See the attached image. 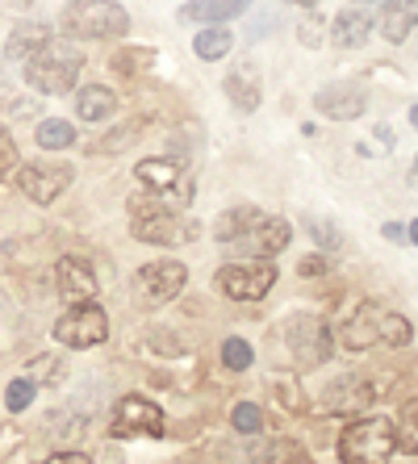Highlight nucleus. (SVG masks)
Wrapping results in <instances>:
<instances>
[{
	"label": "nucleus",
	"instance_id": "obj_1",
	"mask_svg": "<svg viewBox=\"0 0 418 464\" xmlns=\"http://www.w3.org/2000/svg\"><path fill=\"white\" fill-rule=\"evenodd\" d=\"M80 72H84L80 46H75L72 38H51V43L25 63V84H30L34 92H43V97H63V92L75 88Z\"/></svg>",
	"mask_w": 418,
	"mask_h": 464
},
{
	"label": "nucleus",
	"instance_id": "obj_2",
	"mask_svg": "<svg viewBox=\"0 0 418 464\" xmlns=\"http://www.w3.org/2000/svg\"><path fill=\"white\" fill-rule=\"evenodd\" d=\"M63 38H122L130 30V13L113 0H72L59 13Z\"/></svg>",
	"mask_w": 418,
	"mask_h": 464
},
{
	"label": "nucleus",
	"instance_id": "obj_3",
	"mask_svg": "<svg viewBox=\"0 0 418 464\" xmlns=\"http://www.w3.org/2000/svg\"><path fill=\"white\" fill-rule=\"evenodd\" d=\"M397 452V427L385 414L352 422L339 440V456L344 464H389V456Z\"/></svg>",
	"mask_w": 418,
	"mask_h": 464
},
{
	"label": "nucleus",
	"instance_id": "obj_4",
	"mask_svg": "<svg viewBox=\"0 0 418 464\" xmlns=\"http://www.w3.org/2000/svg\"><path fill=\"white\" fill-rule=\"evenodd\" d=\"M105 335H109V318L97 302L72 305V310L59 314V323H54V339L63 347H75V352L105 343Z\"/></svg>",
	"mask_w": 418,
	"mask_h": 464
},
{
	"label": "nucleus",
	"instance_id": "obj_5",
	"mask_svg": "<svg viewBox=\"0 0 418 464\" xmlns=\"http://www.w3.org/2000/svg\"><path fill=\"white\" fill-rule=\"evenodd\" d=\"M280 331H285L293 356H297L301 364H326V360H331V331H326L322 318H314V314H293V318L280 323Z\"/></svg>",
	"mask_w": 418,
	"mask_h": 464
},
{
	"label": "nucleus",
	"instance_id": "obj_6",
	"mask_svg": "<svg viewBox=\"0 0 418 464\" xmlns=\"http://www.w3.org/2000/svg\"><path fill=\"white\" fill-rule=\"evenodd\" d=\"M72 180H75L72 163L34 160V163H22V168H17V184H22V193L30 197V201H38V206H51L54 197H63Z\"/></svg>",
	"mask_w": 418,
	"mask_h": 464
},
{
	"label": "nucleus",
	"instance_id": "obj_7",
	"mask_svg": "<svg viewBox=\"0 0 418 464\" xmlns=\"http://www.w3.org/2000/svg\"><path fill=\"white\" fill-rule=\"evenodd\" d=\"M272 285H277V268L272 264H226L218 272V289L230 302H259V297H268Z\"/></svg>",
	"mask_w": 418,
	"mask_h": 464
},
{
	"label": "nucleus",
	"instance_id": "obj_8",
	"mask_svg": "<svg viewBox=\"0 0 418 464\" xmlns=\"http://www.w3.org/2000/svg\"><path fill=\"white\" fill-rule=\"evenodd\" d=\"M184 285H189V268H184L180 259L147 264V268H139V276H134V289H139V297L147 305H163V302H172V297H180Z\"/></svg>",
	"mask_w": 418,
	"mask_h": 464
},
{
	"label": "nucleus",
	"instance_id": "obj_9",
	"mask_svg": "<svg viewBox=\"0 0 418 464\" xmlns=\"http://www.w3.org/2000/svg\"><path fill=\"white\" fill-rule=\"evenodd\" d=\"M130 230L139 243H160V247H176V243H189L197 238V222L189 218H176L168 209H155V214H142V218H130Z\"/></svg>",
	"mask_w": 418,
	"mask_h": 464
},
{
	"label": "nucleus",
	"instance_id": "obj_10",
	"mask_svg": "<svg viewBox=\"0 0 418 464\" xmlns=\"http://www.w3.org/2000/svg\"><path fill=\"white\" fill-rule=\"evenodd\" d=\"M113 435H163V411L142 393H126L113 411Z\"/></svg>",
	"mask_w": 418,
	"mask_h": 464
},
{
	"label": "nucleus",
	"instance_id": "obj_11",
	"mask_svg": "<svg viewBox=\"0 0 418 464\" xmlns=\"http://www.w3.org/2000/svg\"><path fill=\"white\" fill-rule=\"evenodd\" d=\"M289 238H293V227L285 222V218H259L256 227L247 230V235H238L230 247L238 251V256H251V259H268L277 256V251L289 247Z\"/></svg>",
	"mask_w": 418,
	"mask_h": 464
},
{
	"label": "nucleus",
	"instance_id": "obj_12",
	"mask_svg": "<svg viewBox=\"0 0 418 464\" xmlns=\"http://www.w3.org/2000/svg\"><path fill=\"white\" fill-rule=\"evenodd\" d=\"M54 285L63 293V302H72V305L97 302V276H92V268H88L84 259H75V256L59 259L54 264Z\"/></svg>",
	"mask_w": 418,
	"mask_h": 464
},
{
	"label": "nucleus",
	"instance_id": "obj_13",
	"mask_svg": "<svg viewBox=\"0 0 418 464\" xmlns=\"http://www.w3.org/2000/svg\"><path fill=\"white\" fill-rule=\"evenodd\" d=\"M381 318H385V305L381 302H360L352 314H347L344 323V347H352V352H365V347L381 343Z\"/></svg>",
	"mask_w": 418,
	"mask_h": 464
},
{
	"label": "nucleus",
	"instance_id": "obj_14",
	"mask_svg": "<svg viewBox=\"0 0 418 464\" xmlns=\"http://www.w3.org/2000/svg\"><path fill=\"white\" fill-rule=\"evenodd\" d=\"M314 109H318L322 118H335V121H352L360 118L368 109V97L360 92L355 84H326L318 88V97H314Z\"/></svg>",
	"mask_w": 418,
	"mask_h": 464
},
{
	"label": "nucleus",
	"instance_id": "obj_15",
	"mask_svg": "<svg viewBox=\"0 0 418 464\" xmlns=\"http://www.w3.org/2000/svg\"><path fill=\"white\" fill-rule=\"evenodd\" d=\"M134 176H139L155 197H176L184 188V163L180 160H142V163H134Z\"/></svg>",
	"mask_w": 418,
	"mask_h": 464
},
{
	"label": "nucleus",
	"instance_id": "obj_16",
	"mask_svg": "<svg viewBox=\"0 0 418 464\" xmlns=\"http://www.w3.org/2000/svg\"><path fill=\"white\" fill-rule=\"evenodd\" d=\"M251 0H189L180 5V22H193V25H218V22H230L238 13H247Z\"/></svg>",
	"mask_w": 418,
	"mask_h": 464
},
{
	"label": "nucleus",
	"instance_id": "obj_17",
	"mask_svg": "<svg viewBox=\"0 0 418 464\" xmlns=\"http://www.w3.org/2000/svg\"><path fill=\"white\" fill-rule=\"evenodd\" d=\"M414 25H418L414 0H385V9L376 17V30L385 34V43H406Z\"/></svg>",
	"mask_w": 418,
	"mask_h": 464
},
{
	"label": "nucleus",
	"instance_id": "obj_18",
	"mask_svg": "<svg viewBox=\"0 0 418 464\" xmlns=\"http://www.w3.org/2000/svg\"><path fill=\"white\" fill-rule=\"evenodd\" d=\"M46 43H51V25H43V22H22L17 30L9 34V43H5V54H9L13 63H30V59L43 51Z\"/></svg>",
	"mask_w": 418,
	"mask_h": 464
},
{
	"label": "nucleus",
	"instance_id": "obj_19",
	"mask_svg": "<svg viewBox=\"0 0 418 464\" xmlns=\"http://www.w3.org/2000/svg\"><path fill=\"white\" fill-rule=\"evenodd\" d=\"M113 109H118V97L105 84H84L75 92V118L80 121H105L113 118Z\"/></svg>",
	"mask_w": 418,
	"mask_h": 464
},
{
	"label": "nucleus",
	"instance_id": "obj_20",
	"mask_svg": "<svg viewBox=\"0 0 418 464\" xmlns=\"http://www.w3.org/2000/svg\"><path fill=\"white\" fill-rule=\"evenodd\" d=\"M368 34H373V22H368L360 9H344L339 17H335V46H344V51H355V46H365L368 43Z\"/></svg>",
	"mask_w": 418,
	"mask_h": 464
},
{
	"label": "nucleus",
	"instance_id": "obj_21",
	"mask_svg": "<svg viewBox=\"0 0 418 464\" xmlns=\"http://www.w3.org/2000/svg\"><path fill=\"white\" fill-rule=\"evenodd\" d=\"M226 97L235 101V109H243V113L259 109V80L251 76V67H235L226 76Z\"/></svg>",
	"mask_w": 418,
	"mask_h": 464
},
{
	"label": "nucleus",
	"instance_id": "obj_22",
	"mask_svg": "<svg viewBox=\"0 0 418 464\" xmlns=\"http://www.w3.org/2000/svg\"><path fill=\"white\" fill-rule=\"evenodd\" d=\"M259 218H264V214H259V209H251V206L226 209V214L214 222V238H218V243H235L238 235H247V230L256 227Z\"/></svg>",
	"mask_w": 418,
	"mask_h": 464
},
{
	"label": "nucleus",
	"instance_id": "obj_23",
	"mask_svg": "<svg viewBox=\"0 0 418 464\" xmlns=\"http://www.w3.org/2000/svg\"><path fill=\"white\" fill-rule=\"evenodd\" d=\"M34 139H38L43 151H67V147H75V130L63 118H43L38 130H34Z\"/></svg>",
	"mask_w": 418,
	"mask_h": 464
},
{
	"label": "nucleus",
	"instance_id": "obj_24",
	"mask_svg": "<svg viewBox=\"0 0 418 464\" xmlns=\"http://www.w3.org/2000/svg\"><path fill=\"white\" fill-rule=\"evenodd\" d=\"M151 63H155V54H151L147 46H126V51H118L109 59V67H113L118 76H142V72H151Z\"/></svg>",
	"mask_w": 418,
	"mask_h": 464
},
{
	"label": "nucleus",
	"instance_id": "obj_25",
	"mask_svg": "<svg viewBox=\"0 0 418 464\" xmlns=\"http://www.w3.org/2000/svg\"><path fill=\"white\" fill-rule=\"evenodd\" d=\"M230 46H235V38H230V30H201L197 34V43H193V51L201 54V59H209V63H218V59H226L230 54Z\"/></svg>",
	"mask_w": 418,
	"mask_h": 464
},
{
	"label": "nucleus",
	"instance_id": "obj_26",
	"mask_svg": "<svg viewBox=\"0 0 418 464\" xmlns=\"http://www.w3.org/2000/svg\"><path fill=\"white\" fill-rule=\"evenodd\" d=\"M410 339H414V326H410V318L385 310V318H381V343H385V347H410Z\"/></svg>",
	"mask_w": 418,
	"mask_h": 464
},
{
	"label": "nucleus",
	"instance_id": "obj_27",
	"mask_svg": "<svg viewBox=\"0 0 418 464\" xmlns=\"http://www.w3.org/2000/svg\"><path fill=\"white\" fill-rule=\"evenodd\" d=\"M222 364L230 368V372H243V368H251L256 364V352H251V343H247V339H226L222 343Z\"/></svg>",
	"mask_w": 418,
	"mask_h": 464
},
{
	"label": "nucleus",
	"instance_id": "obj_28",
	"mask_svg": "<svg viewBox=\"0 0 418 464\" xmlns=\"http://www.w3.org/2000/svg\"><path fill=\"white\" fill-rule=\"evenodd\" d=\"M230 422H235V431H243V435H259V431H264V414H259V406H251V401L235 406Z\"/></svg>",
	"mask_w": 418,
	"mask_h": 464
},
{
	"label": "nucleus",
	"instance_id": "obj_29",
	"mask_svg": "<svg viewBox=\"0 0 418 464\" xmlns=\"http://www.w3.org/2000/svg\"><path fill=\"white\" fill-rule=\"evenodd\" d=\"M30 401H34V381L30 377L9 381V389H5V406L17 414V411H30Z\"/></svg>",
	"mask_w": 418,
	"mask_h": 464
},
{
	"label": "nucleus",
	"instance_id": "obj_30",
	"mask_svg": "<svg viewBox=\"0 0 418 464\" xmlns=\"http://www.w3.org/2000/svg\"><path fill=\"white\" fill-rule=\"evenodd\" d=\"M306 227H310L314 243H322V247H339V243H344V235H339L335 222H326V218H306Z\"/></svg>",
	"mask_w": 418,
	"mask_h": 464
},
{
	"label": "nucleus",
	"instance_id": "obj_31",
	"mask_svg": "<svg viewBox=\"0 0 418 464\" xmlns=\"http://www.w3.org/2000/svg\"><path fill=\"white\" fill-rule=\"evenodd\" d=\"M17 163H22V155H17V142H13V134L5 126H0V180L9 172H17Z\"/></svg>",
	"mask_w": 418,
	"mask_h": 464
},
{
	"label": "nucleus",
	"instance_id": "obj_32",
	"mask_svg": "<svg viewBox=\"0 0 418 464\" xmlns=\"http://www.w3.org/2000/svg\"><path fill=\"white\" fill-rule=\"evenodd\" d=\"M0 118L34 121V118H38V105H34V101H0Z\"/></svg>",
	"mask_w": 418,
	"mask_h": 464
},
{
	"label": "nucleus",
	"instance_id": "obj_33",
	"mask_svg": "<svg viewBox=\"0 0 418 464\" xmlns=\"http://www.w3.org/2000/svg\"><path fill=\"white\" fill-rule=\"evenodd\" d=\"M59 377H63V360H59V356L34 360V377L30 381H59Z\"/></svg>",
	"mask_w": 418,
	"mask_h": 464
},
{
	"label": "nucleus",
	"instance_id": "obj_34",
	"mask_svg": "<svg viewBox=\"0 0 418 464\" xmlns=\"http://www.w3.org/2000/svg\"><path fill=\"white\" fill-rule=\"evenodd\" d=\"M43 464H92V460H88L84 452H54V456H46Z\"/></svg>",
	"mask_w": 418,
	"mask_h": 464
},
{
	"label": "nucleus",
	"instance_id": "obj_35",
	"mask_svg": "<svg viewBox=\"0 0 418 464\" xmlns=\"http://www.w3.org/2000/svg\"><path fill=\"white\" fill-rule=\"evenodd\" d=\"M301 276H314V272H326V256H306L301 259Z\"/></svg>",
	"mask_w": 418,
	"mask_h": 464
},
{
	"label": "nucleus",
	"instance_id": "obj_36",
	"mask_svg": "<svg viewBox=\"0 0 418 464\" xmlns=\"http://www.w3.org/2000/svg\"><path fill=\"white\" fill-rule=\"evenodd\" d=\"M397 448H406V452L418 456V422L410 427V431H397Z\"/></svg>",
	"mask_w": 418,
	"mask_h": 464
},
{
	"label": "nucleus",
	"instance_id": "obj_37",
	"mask_svg": "<svg viewBox=\"0 0 418 464\" xmlns=\"http://www.w3.org/2000/svg\"><path fill=\"white\" fill-rule=\"evenodd\" d=\"M385 238H394V243H402V238H406V227H397V222H385Z\"/></svg>",
	"mask_w": 418,
	"mask_h": 464
},
{
	"label": "nucleus",
	"instance_id": "obj_38",
	"mask_svg": "<svg viewBox=\"0 0 418 464\" xmlns=\"http://www.w3.org/2000/svg\"><path fill=\"white\" fill-rule=\"evenodd\" d=\"M376 142H385V151L394 147V134H389V126H376Z\"/></svg>",
	"mask_w": 418,
	"mask_h": 464
},
{
	"label": "nucleus",
	"instance_id": "obj_39",
	"mask_svg": "<svg viewBox=\"0 0 418 464\" xmlns=\"http://www.w3.org/2000/svg\"><path fill=\"white\" fill-rule=\"evenodd\" d=\"M406 238H410V243H414V247H418V218H414V222H410V227H406Z\"/></svg>",
	"mask_w": 418,
	"mask_h": 464
},
{
	"label": "nucleus",
	"instance_id": "obj_40",
	"mask_svg": "<svg viewBox=\"0 0 418 464\" xmlns=\"http://www.w3.org/2000/svg\"><path fill=\"white\" fill-rule=\"evenodd\" d=\"M410 126H414V130H418V105H414V109H410Z\"/></svg>",
	"mask_w": 418,
	"mask_h": 464
},
{
	"label": "nucleus",
	"instance_id": "obj_41",
	"mask_svg": "<svg viewBox=\"0 0 418 464\" xmlns=\"http://www.w3.org/2000/svg\"><path fill=\"white\" fill-rule=\"evenodd\" d=\"M293 5H306V9H314V5H318V0H293Z\"/></svg>",
	"mask_w": 418,
	"mask_h": 464
},
{
	"label": "nucleus",
	"instance_id": "obj_42",
	"mask_svg": "<svg viewBox=\"0 0 418 464\" xmlns=\"http://www.w3.org/2000/svg\"><path fill=\"white\" fill-rule=\"evenodd\" d=\"M365 5H373V0H365Z\"/></svg>",
	"mask_w": 418,
	"mask_h": 464
},
{
	"label": "nucleus",
	"instance_id": "obj_43",
	"mask_svg": "<svg viewBox=\"0 0 418 464\" xmlns=\"http://www.w3.org/2000/svg\"><path fill=\"white\" fill-rule=\"evenodd\" d=\"M414 9H418V0H414Z\"/></svg>",
	"mask_w": 418,
	"mask_h": 464
}]
</instances>
